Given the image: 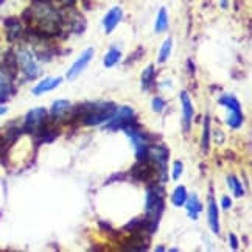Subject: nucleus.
<instances>
[{
    "label": "nucleus",
    "instance_id": "1a4fd4ad",
    "mask_svg": "<svg viewBox=\"0 0 252 252\" xmlns=\"http://www.w3.org/2000/svg\"><path fill=\"white\" fill-rule=\"evenodd\" d=\"M207 220H209V226L212 229L213 234H220V213H218V206L217 201L210 193L209 196V204H207Z\"/></svg>",
    "mask_w": 252,
    "mask_h": 252
},
{
    "label": "nucleus",
    "instance_id": "c756f323",
    "mask_svg": "<svg viewBox=\"0 0 252 252\" xmlns=\"http://www.w3.org/2000/svg\"><path fill=\"white\" fill-rule=\"evenodd\" d=\"M222 140H224V135H222L221 131H218V134H217V142L220 143V142H222Z\"/></svg>",
    "mask_w": 252,
    "mask_h": 252
},
{
    "label": "nucleus",
    "instance_id": "dca6fc26",
    "mask_svg": "<svg viewBox=\"0 0 252 252\" xmlns=\"http://www.w3.org/2000/svg\"><path fill=\"white\" fill-rule=\"evenodd\" d=\"M154 81H156V70H154V65L150 64L142 73V89L150 91L154 86Z\"/></svg>",
    "mask_w": 252,
    "mask_h": 252
},
{
    "label": "nucleus",
    "instance_id": "6e6552de",
    "mask_svg": "<svg viewBox=\"0 0 252 252\" xmlns=\"http://www.w3.org/2000/svg\"><path fill=\"white\" fill-rule=\"evenodd\" d=\"M123 19V9L120 6H114L111 8L108 13H106L104 19H103V27L106 33H112Z\"/></svg>",
    "mask_w": 252,
    "mask_h": 252
},
{
    "label": "nucleus",
    "instance_id": "9b49d317",
    "mask_svg": "<svg viewBox=\"0 0 252 252\" xmlns=\"http://www.w3.org/2000/svg\"><path fill=\"white\" fill-rule=\"evenodd\" d=\"M72 111V104L70 101L67 100H56L52 104V109H50V119L58 122V120H63L64 117L70 114Z\"/></svg>",
    "mask_w": 252,
    "mask_h": 252
},
{
    "label": "nucleus",
    "instance_id": "a211bd4d",
    "mask_svg": "<svg viewBox=\"0 0 252 252\" xmlns=\"http://www.w3.org/2000/svg\"><path fill=\"white\" fill-rule=\"evenodd\" d=\"M120 60H122V52L119 50V48L111 47L109 50H108V53L104 55L103 65H104V67H108V69H111V67H114Z\"/></svg>",
    "mask_w": 252,
    "mask_h": 252
},
{
    "label": "nucleus",
    "instance_id": "4468645a",
    "mask_svg": "<svg viewBox=\"0 0 252 252\" xmlns=\"http://www.w3.org/2000/svg\"><path fill=\"white\" fill-rule=\"evenodd\" d=\"M63 83V78H45L42 80L41 83H37V86H34L33 89V94L34 95H41V94H45V92H50L53 89H56L58 86H60Z\"/></svg>",
    "mask_w": 252,
    "mask_h": 252
},
{
    "label": "nucleus",
    "instance_id": "ddd939ff",
    "mask_svg": "<svg viewBox=\"0 0 252 252\" xmlns=\"http://www.w3.org/2000/svg\"><path fill=\"white\" fill-rule=\"evenodd\" d=\"M5 27H6V37H8V41L13 42V41L19 39V37L22 36L24 28H22L21 22H19L17 19H6Z\"/></svg>",
    "mask_w": 252,
    "mask_h": 252
},
{
    "label": "nucleus",
    "instance_id": "0eeeda50",
    "mask_svg": "<svg viewBox=\"0 0 252 252\" xmlns=\"http://www.w3.org/2000/svg\"><path fill=\"white\" fill-rule=\"evenodd\" d=\"M94 53H95V52H94V48H87L86 52H83L81 56L72 64L70 69L67 70V78H69V80H75L76 76L81 75V73L87 69V65H89V63L92 61Z\"/></svg>",
    "mask_w": 252,
    "mask_h": 252
},
{
    "label": "nucleus",
    "instance_id": "f8f14e48",
    "mask_svg": "<svg viewBox=\"0 0 252 252\" xmlns=\"http://www.w3.org/2000/svg\"><path fill=\"white\" fill-rule=\"evenodd\" d=\"M11 76H9L3 67L0 65V103L8 100V96L14 92V87H13V83H11Z\"/></svg>",
    "mask_w": 252,
    "mask_h": 252
},
{
    "label": "nucleus",
    "instance_id": "2eb2a0df",
    "mask_svg": "<svg viewBox=\"0 0 252 252\" xmlns=\"http://www.w3.org/2000/svg\"><path fill=\"white\" fill-rule=\"evenodd\" d=\"M186 209H187V213H189V217L193 220V221H196L198 220V215H199V212L202 210V206H201V202H199V198L196 195H190L187 196V201H186Z\"/></svg>",
    "mask_w": 252,
    "mask_h": 252
},
{
    "label": "nucleus",
    "instance_id": "cd10ccee",
    "mask_svg": "<svg viewBox=\"0 0 252 252\" xmlns=\"http://www.w3.org/2000/svg\"><path fill=\"white\" fill-rule=\"evenodd\" d=\"M229 243H230V248L234 249V251L238 249V240H237V237H235L234 234H230V235H229Z\"/></svg>",
    "mask_w": 252,
    "mask_h": 252
},
{
    "label": "nucleus",
    "instance_id": "2f4dec72",
    "mask_svg": "<svg viewBox=\"0 0 252 252\" xmlns=\"http://www.w3.org/2000/svg\"><path fill=\"white\" fill-rule=\"evenodd\" d=\"M6 112V108H3V106H0V115H3Z\"/></svg>",
    "mask_w": 252,
    "mask_h": 252
},
{
    "label": "nucleus",
    "instance_id": "f03ea898",
    "mask_svg": "<svg viewBox=\"0 0 252 252\" xmlns=\"http://www.w3.org/2000/svg\"><path fill=\"white\" fill-rule=\"evenodd\" d=\"M48 125H50L48 123V111L45 108H34L32 111H28V114L25 115L22 131L39 137L47 129Z\"/></svg>",
    "mask_w": 252,
    "mask_h": 252
},
{
    "label": "nucleus",
    "instance_id": "473e14b6",
    "mask_svg": "<svg viewBox=\"0 0 252 252\" xmlns=\"http://www.w3.org/2000/svg\"><path fill=\"white\" fill-rule=\"evenodd\" d=\"M221 6H222V8H226V6H227V0H221Z\"/></svg>",
    "mask_w": 252,
    "mask_h": 252
},
{
    "label": "nucleus",
    "instance_id": "aec40b11",
    "mask_svg": "<svg viewBox=\"0 0 252 252\" xmlns=\"http://www.w3.org/2000/svg\"><path fill=\"white\" fill-rule=\"evenodd\" d=\"M229 117H227V125L230 126L232 129H238L241 125L245 122L243 114H241V109L238 111H229Z\"/></svg>",
    "mask_w": 252,
    "mask_h": 252
},
{
    "label": "nucleus",
    "instance_id": "9d476101",
    "mask_svg": "<svg viewBox=\"0 0 252 252\" xmlns=\"http://www.w3.org/2000/svg\"><path fill=\"white\" fill-rule=\"evenodd\" d=\"M181 103H182V122H184V131H189L190 129V123L193 115H195V109H193V104L187 92H182L181 94Z\"/></svg>",
    "mask_w": 252,
    "mask_h": 252
},
{
    "label": "nucleus",
    "instance_id": "39448f33",
    "mask_svg": "<svg viewBox=\"0 0 252 252\" xmlns=\"http://www.w3.org/2000/svg\"><path fill=\"white\" fill-rule=\"evenodd\" d=\"M16 58H17V65L21 67V70L24 72V75L28 80H36L37 76H39L41 72H39V69H37V65H36L30 52L21 50L16 55Z\"/></svg>",
    "mask_w": 252,
    "mask_h": 252
},
{
    "label": "nucleus",
    "instance_id": "5701e85b",
    "mask_svg": "<svg viewBox=\"0 0 252 252\" xmlns=\"http://www.w3.org/2000/svg\"><path fill=\"white\" fill-rule=\"evenodd\" d=\"M227 182H229V189L235 195V198H243L245 196V189H243L241 182L235 176H229L227 178Z\"/></svg>",
    "mask_w": 252,
    "mask_h": 252
},
{
    "label": "nucleus",
    "instance_id": "f257e3e1",
    "mask_svg": "<svg viewBox=\"0 0 252 252\" xmlns=\"http://www.w3.org/2000/svg\"><path fill=\"white\" fill-rule=\"evenodd\" d=\"M117 108L108 101H91L78 104L70 111L72 122H81L86 126H95L108 122L115 114Z\"/></svg>",
    "mask_w": 252,
    "mask_h": 252
},
{
    "label": "nucleus",
    "instance_id": "bb28decb",
    "mask_svg": "<svg viewBox=\"0 0 252 252\" xmlns=\"http://www.w3.org/2000/svg\"><path fill=\"white\" fill-rule=\"evenodd\" d=\"M140 55H143V48H139V50L135 52V53H131V55H129V60L126 61V64H129L131 61H137Z\"/></svg>",
    "mask_w": 252,
    "mask_h": 252
},
{
    "label": "nucleus",
    "instance_id": "393cba45",
    "mask_svg": "<svg viewBox=\"0 0 252 252\" xmlns=\"http://www.w3.org/2000/svg\"><path fill=\"white\" fill-rule=\"evenodd\" d=\"M151 106H153L154 112H162L163 109L167 108V101L163 100L162 96H154L153 101H151Z\"/></svg>",
    "mask_w": 252,
    "mask_h": 252
},
{
    "label": "nucleus",
    "instance_id": "6ab92c4d",
    "mask_svg": "<svg viewBox=\"0 0 252 252\" xmlns=\"http://www.w3.org/2000/svg\"><path fill=\"white\" fill-rule=\"evenodd\" d=\"M168 28V14L165 8H160V11L158 13L156 24H154V32L156 33H163Z\"/></svg>",
    "mask_w": 252,
    "mask_h": 252
},
{
    "label": "nucleus",
    "instance_id": "7c9ffc66",
    "mask_svg": "<svg viewBox=\"0 0 252 252\" xmlns=\"http://www.w3.org/2000/svg\"><path fill=\"white\" fill-rule=\"evenodd\" d=\"M189 67H190V73H193V72H195V67H193L191 61H189Z\"/></svg>",
    "mask_w": 252,
    "mask_h": 252
},
{
    "label": "nucleus",
    "instance_id": "4be33fe9",
    "mask_svg": "<svg viewBox=\"0 0 252 252\" xmlns=\"http://www.w3.org/2000/svg\"><path fill=\"white\" fill-rule=\"evenodd\" d=\"M210 117L204 119V131H202V139H201V148L204 153L209 151V147H210Z\"/></svg>",
    "mask_w": 252,
    "mask_h": 252
},
{
    "label": "nucleus",
    "instance_id": "b1692460",
    "mask_svg": "<svg viewBox=\"0 0 252 252\" xmlns=\"http://www.w3.org/2000/svg\"><path fill=\"white\" fill-rule=\"evenodd\" d=\"M171 48H173V41H171V37H168V39H165V42L162 44L160 47V52H159V63H165L170 55H171Z\"/></svg>",
    "mask_w": 252,
    "mask_h": 252
},
{
    "label": "nucleus",
    "instance_id": "c85d7f7f",
    "mask_svg": "<svg viewBox=\"0 0 252 252\" xmlns=\"http://www.w3.org/2000/svg\"><path fill=\"white\" fill-rule=\"evenodd\" d=\"M221 206H222V209H230L232 207V201H230V198L229 196H222V199H221Z\"/></svg>",
    "mask_w": 252,
    "mask_h": 252
},
{
    "label": "nucleus",
    "instance_id": "a878e982",
    "mask_svg": "<svg viewBox=\"0 0 252 252\" xmlns=\"http://www.w3.org/2000/svg\"><path fill=\"white\" fill-rule=\"evenodd\" d=\"M184 171V165H182V162L181 160H176L173 163V179L174 181H178L181 178V174Z\"/></svg>",
    "mask_w": 252,
    "mask_h": 252
},
{
    "label": "nucleus",
    "instance_id": "7ed1b4c3",
    "mask_svg": "<svg viewBox=\"0 0 252 252\" xmlns=\"http://www.w3.org/2000/svg\"><path fill=\"white\" fill-rule=\"evenodd\" d=\"M132 122H135L134 109L129 108V106H122L120 109L115 111V114L108 120V123L104 125V129H108V131H119V129H123L125 126L131 125Z\"/></svg>",
    "mask_w": 252,
    "mask_h": 252
},
{
    "label": "nucleus",
    "instance_id": "f3484780",
    "mask_svg": "<svg viewBox=\"0 0 252 252\" xmlns=\"http://www.w3.org/2000/svg\"><path fill=\"white\" fill-rule=\"evenodd\" d=\"M187 196H189L187 189L184 186H178L176 189H174L173 196H171L173 206L174 207H184V204H186V201H187Z\"/></svg>",
    "mask_w": 252,
    "mask_h": 252
},
{
    "label": "nucleus",
    "instance_id": "412c9836",
    "mask_svg": "<svg viewBox=\"0 0 252 252\" xmlns=\"http://www.w3.org/2000/svg\"><path fill=\"white\" fill-rule=\"evenodd\" d=\"M218 103L222 104V106H226L229 111H238V109H241L240 108V101L235 98L234 95H222V96H220Z\"/></svg>",
    "mask_w": 252,
    "mask_h": 252
},
{
    "label": "nucleus",
    "instance_id": "423d86ee",
    "mask_svg": "<svg viewBox=\"0 0 252 252\" xmlns=\"http://www.w3.org/2000/svg\"><path fill=\"white\" fill-rule=\"evenodd\" d=\"M129 237L123 240V249L126 251H148L150 237L145 235V229L129 232Z\"/></svg>",
    "mask_w": 252,
    "mask_h": 252
},
{
    "label": "nucleus",
    "instance_id": "20e7f679",
    "mask_svg": "<svg viewBox=\"0 0 252 252\" xmlns=\"http://www.w3.org/2000/svg\"><path fill=\"white\" fill-rule=\"evenodd\" d=\"M154 176H158V167L148 158L137 160V163L131 168V178L137 182H153Z\"/></svg>",
    "mask_w": 252,
    "mask_h": 252
}]
</instances>
